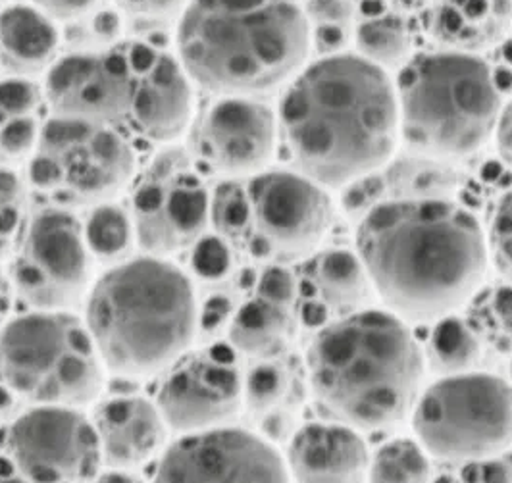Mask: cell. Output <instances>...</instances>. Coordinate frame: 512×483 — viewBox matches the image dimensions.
<instances>
[{"mask_svg":"<svg viewBox=\"0 0 512 483\" xmlns=\"http://www.w3.org/2000/svg\"><path fill=\"white\" fill-rule=\"evenodd\" d=\"M58 31L35 4H12L0 10V68L16 77H31L51 68Z\"/></svg>","mask_w":512,"mask_h":483,"instance_id":"obj_21","label":"cell"},{"mask_svg":"<svg viewBox=\"0 0 512 483\" xmlns=\"http://www.w3.org/2000/svg\"><path fill=\"white\" fill-rule=\"evenodd\" d=\"M156 395L168 428L181 433L224 426L243 403V378L230 358L214 351L181 355Z\"/></svg>","mask_w":512,"mask_h":483,"instance_id":"obj_17","label":"cell"},{"mask_svg":"<svg viewBox=\"0 0 512 483\" xmlns=\"http://www.w3.org/2000/svg\"><path fill=\"white\" fill-rule=\"evenodd\" d=\"M295 295H297L295 278L283 266H268L256 283V297L276 305H291L295 301Z\"/></svg>","mask_w":512,"mask_h":483,"instance_id":"obj_37","label":"cell"},{"mask_svg":"<svg viewBox=\"0 0 512 483\" xmlns=\"http://www.w3.org/2000/svg\"><path fill=\"white\" fill-rule=\"evenodd\" d=\"M10 281L35 310H68L89 293L91 251L83 224L70 210L43 208L27 220Z\"/></svg>","mask_w":512,"mask_h":483,"instance_id":"obj_10","label":"cell"},{"mask_svg":"<svg viewBox=\"0 0 512 483\" xmlns=\"http://www.w3.org/2000/svg\"><path fill=\"white\" fill-rule=\"evenodd\" d=\"M35 151L54 164V199L68 206L108 203L135 176L131 137L108 124L52 114L41 126Z\"/></svg>","mask_w":512,"mask_h":483,"instance_id":"obj_9","label":"cell"},{"mask_svg":"<svg viewBox=\"0 0 512 483\" xmlns=\"http://www.w3.org/2000/svg\"><path fill=\"white\" fill-rule=\"evenodd\" d=\"M120 6L141 18H164L183 10L187 0H118Z\"/></svg>","mask_w":512,"mask_h":483,"instance_id":"obj_42","label":"cell"},{"mask_svg":"<svg viewBox=\"0 0 512 483\" xmlns=\"http://www.w3.org/2000/svg\"><path fill=\"white\" fill-rule=\"evenodd\" d=\"M291 483H366L370 457L359 432L341 422H312L287 447Z\"/></svg>","mask_w":512,"mask_h":483,"instance_id":"obj_18","label":"cell"},{"mask_svg":"<svg viewBox=\"0 0 512 483\" xmlns=\"http://www.w3.org/2000/svg\"><path fill=\"white\" fill-rule=\"evenodd\" d=\"M39 131L41 128L31 116L6 118L0 124V153L8 158H22L35 151Z\"/></svg>","mask_w":512,"mask_h":483,"instance_id":"obj_35","label":"cell"},{"mask_svg":"<svg viewBox=\"0 0 512 483\" xmlns=\"http://www.w3.org/2000/svg\"><path fill=\"white\" fill-rule=\"evenodd\" d=\"M189 126L191 154L230 178L262 172L276 149L278 118L253 97L220 95Z\"/></svg>","mask_w":512,"mask_h":483,"instance_id":"obj_16","label":"cell"},{"mask_svg":"<svg viewBox=\"0 0 512 483\" xmlns=\"http://www.w3.org/2000/svg\"><path fill=\"white\" fill-rule=\"evenodd\" d=\"M289 387V376L280 364L260 362L243 380V401L258 414L278 407Z\"/></svg>","mask_w":512,"mask_h":483,"instance_id":"obj_30","label":"cell"},{"mask_svg":"<svg viewBox=\"0 0 512 483\" xmlns=\"http://www.w3.org/2000/svg\"><path fill=\"white\" fill-rule=\"evenodd\" d=\"M101 457L110 468L133 470L153 458L166 437V422L145 397L118 395L101 403L93 414Z\"/></svg>","mask_w":512,"mask_h":483,"instance_id":"obj_19","label":"cell"},{"mask_svg":"<svg viewBox=\"0 0 512 483\" xmlns=\"http://www.w3.org/2000/svg\"><path fill=\"white\" fill-rule=\"evenodd\" d=\"M176 45L191 81L218 95L253 97L303 68L310 26L293 0H187Z\"/></svg>","mask_w":512,"mask_h":483,"instance_id":"obj_4","label":"cell"},{"mask_svg":"<svg viewBox=\"0 0 512 483\" xmlns=\"http://www.w3.org/2000/svg\"><path fill=\"white\" fill-rule=\"evenodd\" d=\"M385 181H382L372 174L362 176V178L353 179L351 183H347V191H345V210L351 216L362 218L366 212H370L378 203H382L384 197Z\"/></svg>","mask_w":512,"mask_h":483,"instance_id":"obj_38","label":"cell"},{"mask_svg":"<svg viewBox=\"0 0 512 483\" xmlns=\"http://www.w3.org/2000/svg\"><path fill=\"white\" fill-rule=\"evenodd\" d=\"M83 320L108 368L149 376L185 355L199 308L183 270L149 255L104 272L87 293Z\"/></svg>","mask_w":512,"mask_h":483,"instance_id":"obj_5","label":"cell"},{"mask_svg":"<svg viewBox=\"0 0 512 483\" xmlns=\"http://www.w3.org/2000/svg\"><path fill=\"white\" fill-rule=\"evenodd\" d=\"M318 407L355 430H382L409 414L424 358L403 318L378 308L347 312L312 339L307 355Z\"/></svg>","mask_w":512,"mask_h":483,"instance_id":"obj_3","label":"cell"},{"mask_svg":"<svg viewBox=\"0 0 512 483\" xmlns=\"http://www.w3.org/2000/svg\"><path fill=\"white\" fill-rule=\"evenodd\" d=\"M103 366L85 320L70 310H31L0 328V383L33 407L95 401Z\"/></svg>","mask_w":512,"mask_h":483,"instance_id":"obj_7","label":"cell"},{"mask_svg":"<svg viewBox=\"0 0 512 483\" xmlns=\"http://www.w3.org/2000/svg\"><path fill=\"white\" fill-rule=\"evenodd\" d=\"M395 97L405 143L441 160L478 151L503 106L499 83L480 54L449 49L410 56Z\"/></svg>","mask_w":512,"mask_h":483,"instance_id":"obj_6","label":"cell"},{"mask_svg":"<svg viewBox=\"0 0 512 483\" xmlns=\"http://www.w3.org/2000/svg\"><path fill=\"white\" fill-rule=\"evenodd\" d=\"M314 283L326 305L345 312L366 305L372 289L359 253L347 249H333L316 260Z\"/></svg>","mask_w":512,"mask_h":483,"instance_id":"obj_24","label":"cell"},{"mask_svg":"<svg viewBox=\"0 0 512 483\" xmlns=\"http://www.w3.org/2000/svg\"><path fill=\"white\" fill-rule=\"evenodd\" d=\"M293 428V422L289 418V414H285L282 410H270L264 414V420H262V430L264 433L272 439V441H282Z\"/></svg>","mask_w":512,"mask_h":483,"instance_id":"obj_46","label":"cell"},{"mask_svg":"<svg viewBox=\"0 0 512 483\" xmlns=\"http://www.w3.org/2000/svg\"><path fill=\"white\" fill-rule=\"evenodd\" d=\"M26 228L24 189L16 174L0 170V258L16 251Z\"/></svg>","mask_w":512,"mask_h":483,"instance_id":"obj_31","label":"cell"},{"mask_svg":"<svg viewBox=\"0 0 512 483\" xmlns=\"http://www.w3.org/2000/svg\"><path fill=\"white\" fill-rule=\"evenodd\" d=\"M137 93L139 41L62 56L52 62L45 81L52 114L108 124L126 135Z\"/></svg>","mask_w":512,"mask_h":483,"instance_id":"obj_12","label":"cell"},{"mask_svg":"<svg viewBox=\"0 0 512 483\" xmlns=\"http://www.w3.org/2000/svg\"><path fill=\"white\" fill-rule=\"evenodd\" d=\"M29 181L31 185H35L37 189L45 191V193H56L58 189V172L54 168L51 160L45 154L33 151V156L29 160Z\"/></svg>","mask_w":512,"mask_h":483,"instance_id":"obj_44","label":"cell"},{"mask_svg":"<svg viewBox=\"0 0 512 483\" xmlns=\"http://www.w3.org/2000/svg\"><path fill=\"white\" fill-rule=\"evenodd\" d=\"M278 133L297 172L324 187L374 174L399 135L395 85L359 54H330L301 68L280 101Z\"/></svg>","mask_w":512,"mask_h":483,"instance_id":"obj_1","label":"cell"},{"mask_svg":"<svg viewBox=\"0 0 512 483\" xmlns=\"http://www.w3.org/2000/svg\"><path fill=\"white\" fill-rule=\"evenodd\" d=\"M83 237L91 255L103 260H120L135 241L131 216L118 204H95L83 224Z\"/></svg>","mask_w":512,"mask_h":483,"instance_id":"obj_28","label":"cell"},{"mask_svg":"<svg viewBox=\"0 0 512 483\" xmlns=\"http://www.w3.org/2000/svg\"><path fill=\"white\" fill-rule=\"evenodd\" d=\"M154 483H291L280 453L239 428L183 433L162 453Z\"/></svg>","mask_w":512,"mask_h":483,"instance_id":"obj_15","label":"cell"},{"mask_svg":"<svg viewBox=\"0 0 512 483\" xmlns=\"http://www.w3.org/2000/svg\"><path fill=\"white\" fill-rule=\"evenodd\" d=\"M41 101V89L27 77H8L0 81V114L6 118L29 116Z\"/></svg>","mask_w":512,"mask_h":483,"instance_id":"obj_34","label":"cell"},{"mask_svg":"<svg viewBox=\"0 0 512 483\" xmlns=\"http://www.w3.org/2000/svg\"><path fill=\"white\" fill-rule=\"evenodd\" d=\"M6 6V0H0V10Z\"/></svg>","mask_w":512,"mask_h":483,"instance_id":"obj_52","label":"cell"},{"mask_svg":"<svg viewBox=\"0 0 512 483\" xmlns=\"http://www.w3.org/2000/svg\"><path fill=\"white\" fill-rule=\"evenodd\" d=\"M120 29H122V20L114 10H101L99 14H95L93 31L104 41L116 39L120 35Z\"/></svg>","mask_w":512,"mask_h":483,"instance_id":"obj_47","label":"cell"},{"mask_svg":"<svg viewBox=\"0 0 512 483\" xmlns=\"http://www.w3.org/2000/svg\"><path fill=\"white\" fill-rule=\"evenodd\" d=\"M12 297H14L12 281L0 272V328L8 322L10 308H12Z\"/></svg>","mask_w":512,"mask_h":483,"instance_id":"obj_49","label":"cell"},{"mask_svg":"<svg viewBox=\"0 0 512 483\" xmlns=\"http://www.w3.org/2000/svg\"><path fill=\"white\" fill-rule=\"evenodd\" d=\"M480 358V339L459 316H441L428 339L430 366L443 374H461L476 366Z\"/></svg>","mask_w":512,"mask_h":483,"instance_id":"obj_25","label":"cell"},{"mask_svg":"<svg viewBox=\"0 0 512 483\" xmlns=\"http://www.w3.org/2000/svg\"><path fill=\"white\" fill-rule=\"evenodd\" d=\"M293 2H297V0H293Z\"/></svg>","mask_w":512,"mask_h":483,"instance_id":"obj_54","label":"cell"},{"mask_svg":"<svg viewBox=\"0 0 512 483\" xmlns=\"http://www.w3.org/2000/svg\"><path fill=\"white\" fill-rule=\"evenodd\" d=\"M511 29L512 0H434L428 12V31L449 51L480 54Z\"/></svg>","mask_w":512,"mask_h":483,"instance_id":"obj_20","label":"cell"},{"mask_svg":"<svg viewBox=\"0 0 512 483\" xmlns=\"http://www.w3.org/2000/svg\"><path fill=\"white\" fill-rule=\"evenodd\" d=\"M357 247L372 287L407 320H436L461 306L489 256L476 216L447 197L376 204L360 218Z\"/></svg>","mask_w":512,"mask_h":483,"instance_id":"obj_2","label":"cell"},{"mask_svg":"<svg viewBox=\"0 0 512 483\" xmlns=\"http://www.w3.org/2000/svg\"><path fill=\"white\" fill-rule=\"evenodd\" d=\"M493 135H495L497 153L509 166H512V99L501 106Z\"/></svg>","mask_w":512,"mask_h":483,"instance_id":"obj_45","label":"cell"},{"mask_svg":"<svg viewBox=\"0 0 512 483\" xmlns=\"http://www.w3.org/2000/svg\"><path fill=\"white\" fill-rule=\"evenodd\" d=\"M6 449L18 474L33 483H89L103 462L93 422L77 407L29 408L14 420Z\"/></svg>","mask_w":512,"mask_h":483,"instance_id":"obj_14","label":"cell"},{"mask_svg":"<svg viewBox=\"0 0 512 483\" xmlns=\"http://www.w3.org/2000/svg\"><path fill=\"white\" fill-rule=\"evenodd\" d=\"M97 2L99 0H33V4L52 20H72L89 12Z\"/></svg>","mask_w":512,"mask_h":483,"instance_id":"obj_43","label":"cell"},{"mask_svg":"<svg viewBox=\"0 0 512 483\" xmlns=\"http://www.w3.org/2000/svg\"><path fill=\"white\" fill-rule=\"evenodd\" d=\"M193 247L195 249L191 264L199 278L208 281L222 280L230 274L231 251L230 243L226 239H222L220 235H203Z\"/></svg>","mask_w":512,"mask_h":483,"instance_id":"obj_33","label":"cell"},{"mask_svg":"<svg viewBox=\"0 0 512 483\" xmlns=\"http://www.w3.org/2000/svg\"><path fill=\"white\" fill-rule=\"evenodd\" d=\"M418 154V153H416ZM387 189H397V199H434L447 197L455 185V174L441 160L418 154L397 162L385 179Z\"/></svg>","mask_w":512,"mask_h":483,"instance_id":"obj_26","label":"cell"},{"mask_svg":"<svg viewBox=\"0 0 512 483\" xmlns=\"http://www.w3.org/2000/svg\"><path fill=\"white\" fill-rule=\"evenodd\" d=\"M368 483H428L426 449L412 439H393L382 445L368 466Z\"/></svg>","mask_w":512,"mask_h":483,"instance_id":"obj_27","label":"cell"},{"mask_svg":"<svg viewBox=\"0 0 512 483\" xmlns=\"http://www.w3.org/2000/svg\"><path fill=\"white\" fill-rule=\"evenodd\" d=\"M511 376H512V360H511Z\"/></svg>","mask_w":512,"mask_h":483,"instance_id":"obj_53","label":"cell"},{"mask_svg":"<svg viewBox=\"0 0 512 483\" xmlns=\"http://www.w3.org/2000/svg\"><path fill=\"white\" fill-rule=\"evenodd\" d=\"M208 222L212 224L216 235H220L228 243L249 239L253 222L247 185L235 179L220 183L210 195Z\"/></svg>","mask_w":512,"mask_h":483,"instance_id":"obj_29","label":"cell"},{"mask_svg":"<svg viewBox=\"0 0 512 483\" xmlns=\"http://www.w3.org/2000/svg\"><path fill=\"white\" fill-rule=\"evenodd\" d=\"M459 483H512V462L499 455L466 460Z\"/></svg>","mask_w":512,"mask_h":483,"instance_id":"obj_39","label":"cell"},{"mask_svg":"<svg viewBox=\"0 0 512 483\" xmlns=\"http://www.w3.org/2000/svg\"><path fill=\"white\" fill-rule=\"evenodd\" d=\"M487 255L512 283V187L501 197L493 212L487 235Z\"/></svg>","mask_w":512,"mask_h":483,"instance_id":"obj_32","label":"cell"},{"mask_svg":"<svg viewBox=\"0 0 512 483\" xmlns=\"http://www.w3.org/2000/svg\"><path fill=\"white\" fill-rule=\"evenodd\" d=\"M231 316H233V305L230 299L226 295H212L206 299L205 305L199 312V328L205 333H214L231 322Z\"/></svg>","mask_w":512,"mask_h":483,"instance_id":"obj_40","label":"cell"},{"mask_svg":"<svg viewBox=\"0 0 512 483\" xmlns=\"http://www.w3.org/2000/svg\"><path fill=\"white\" fill-rule=\"evenodd\" d=\"M89 483H147L141 480L139 476H135L131 470H118V468H110L106 472H99Z\"/></svg>","mask_w":512,"mask_h":483,"instance_id":"obj_48","label":"cell"},{"mask_svg":"<svg viewBox=\"0 0 512 483\" xmlns=\"http://www.w3.org/2000/svg\"><path fill=\"white\" fill-rule=\"evenodd\" d=\"M305 16L308 26H347L353 27L357 6L353 0H307Z\"/></svg>","mask_w":512,"mask_h":483,"instance_id":"obj_36","label":"cell"},{"mask_svg":"<svg viewBox=\"0 0 512 483\" xmlns=\"http://www.w3.org/2000/svg\"><path fill=\"white\" fill-rule=\"evenodd\" d=\"M0 483H33L24 478L22 474H12V476H2Z\"/></svg>","mask_w":512,"mask_h":483,"instance_id":"obj_51","label":"cell"},{"mask_svg":"<svg viewBox=\"0 0 512 483\" xmlns=\"http://www.w3.org/2000/svg\"><path fill=\"white\" fill-rule=\"evenodd\" d=\"M412 428L434 457H495L512 443V387L484 372L443 376L418 395Z\"/></svg>","mask_w":512,"mask_h":483,"instance_id":"obj_8","label":"cell"},{"mask_svg":"<svg viewBox=\"0 0 512 483\" xmlns=\"http://www.w3.org/2000/svg\"><path fill=\"white\" fill-rule=\"evenodd\" d=\"M16 395L8 389V387H4L2 383H0V418H4V416H8L14 407H16Z\"/></svg>","mask_w":512,"mask_h":483,"instance_id":"obj_50","label":"cell"},{"mask_svg":"<svg viewBox=\"0 0 512 483\" xmlns=\"http://www.w3.org/2000/svg\"><path fill=\"white\" fill-rule=\"evenodd\" d=\"M253 231L249 247L262 258L291 260L310 253L332 224V201L301 172L266 170L247 183Z\"/></svg>","mask_w":512,"mask_h":483,"instance_id":"obj_13","label":"cell"},{"mask_svg":"<svg viewBox=\"0 0 512 483\" xmlns=\"http://www.w3.org/2000/svg\"><path fill=\"white\" fill-rule=\"evenodd\" d=\"M210 193L187 153L166 149L137 178L131 191L135 241L145 253L172 255L205 235Z\"/></svg>","mask_w":512,"mask_h":483,"instance_id":"obj_11","label":"cell"},{"mask_svg":"<svg viewBox=\"0 0 512 483\" xmlns=\"http://www.w3.org/2000/svg\"><path fill=\"white\" fill-rule=\"evenodd\" d=\"M295 335V322L287 306L255 297L239 306L230 322L231 345L243 355L272 358L280 355Z\"/></svg>","mask_w":512,"mask_h":483,"instance_id":"obj_22","label":"cell"},{"mask_svg":"<svg viewBox=\"0 0 512 483\" xmlns=\"http://www.w3.org/2000/svg\"><path fill=\"white\" fill-rule=\"evenodd\" d=\"M353 27L347 26H318L312 31V43L322 56L339 54L341 49L351 41Z\"/></svg>","mask_w":512,"mask_h":483,"instance_id":"obj_41","label":"cell"},{"mask_svg":"<svg viewBox=\"0 0 512 483\" xmlns=\"http://www.w3.org/2000/svg\"><path fill=\"white\" fill-rule=\"evenodd\" d=\"M353 39L359 56L380 68H401L410 58L412 33L397 10H372L355 16Z\"/></svg>","mask_w":512,"mask_h":483,"instance_id":"obj_23","label":"cell"}]
</instances>
